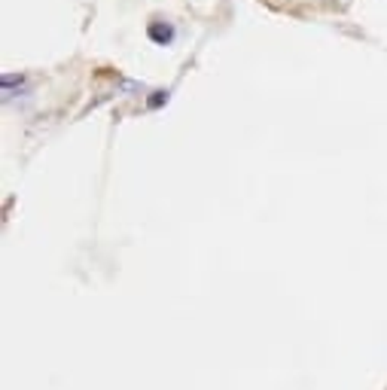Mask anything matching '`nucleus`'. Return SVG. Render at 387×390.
I'll use <instances>...</instances> for the list:
<instances>
[{"label":"nucleus","mask_w":387,"mask_h":390,"mask_svg":"<svg viewBox=\"0 0 387 390\" xmlns=\"http://www.w3.org/2000/svg\"><path fill=\"white\" fill-rule=\"evenodd\" d=\"M150 37H153L156 43H168L171 37H174V27L165 25V22H150Z\"/></svg>","instance_id":"f257e3e1"},{"label":"nucleus","mask_w":387,"mask_h":390,"mask_svg":"<svg viewBox=\"0 0 387 390\" xmlns=\"http://www.w3.org/2000/svg\"><path fill=\"white\" fill-rule=\"evenodd\" d=\"M162 101H168V92H153V98H150V107H159Z\"/></svg>","instance_id":"f03ea898"}]
</instances>
